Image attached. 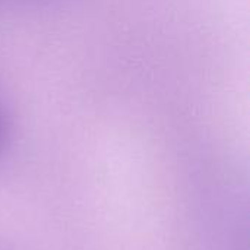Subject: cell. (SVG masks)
Masks as SVG:
<instances>
[{
	"mask_svg": "<svg viewBox=\"0 0 250 250\" xmlns=\"http://www.w3.org/2000/svg\"><path fill=\"white\" fill-rule=\"evenodd\" d=\"M7 136H9V123H7V117H6L3 108L0 107V154L6 145Z\"/></svg>",
	"mask_w": 250,
	"mask_h": 250,
	"instance_id": "obj_1",
	"label": "cell"
}]
</instances>
